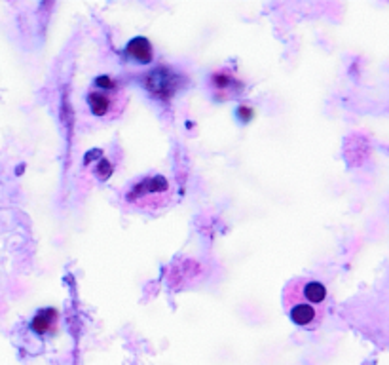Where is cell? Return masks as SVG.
Wrapping results in <instances>:
<instances>
[{
    "mask_svg": "<svg viewBox=\"0 0 389 365\" xmlns=\"http://www.w3.org/2000/svg\"><path fill=\"white\" fill-rule=\"evenodd\" d=\"M128 56L135 59L137 63L146 65V63H150L154 59V52H152V46H150V42L146 38L137 36L128 44Z\"/></svg>",
    "mask_w": 389,
    "mask_h": 365,
    "instance_id": "7",
    "label": "cell"
},
{
    "mask_svg": "<svg viewBox=\"0 0 389 365\" xmlns=\"http://www.w3.org/2000/svg\"><path fill=\"white\" fill-rule=\"evenodd\" d=\"M175 189L163 175H144L131 183L122 194V202L133 211L154 213L173 200Z\"/></svg>",
    "mask_w": 389,
    "mask_h": 365,
    "instance_id": "2",
    "label": "cell"
},
{
    "mask_svg": "<svg viewBox=\"0 0 389 365\" xmlns=\"http://www.w3.org/2000/svg\"><path fill=\"white\" fill-rule=\"evenodd\" d=\"M327 297L329 291L319 280L294 278L283 289V310L294 325L313 331L327 318Z\"/></svg>",
    "mask_w": 389,
    "mask_h": 365,
    "instance_id": "1",
    "label": "cell"
},
{
    "mask_svg": "<svg viewBox=\"0 0 389 365\" xmlns=\"http://www.w3.org/2000/svg\"><path fill=\"white\" fill-rule=\"evenodd\" d=\"M165 69H158L148 76L146 86L150 88V93L158 97H167L173 93V74H165Z\"/></svg>",
    "mask_w": 389,
    "mask_h": 365,
    "instance_id": "6",
    "label": "cell"
},
{
    "mask_svg": "<svg viewBox=\"0 0 389 365\" xmlns=\"http://www.w3.org/2000/svg\"><path fill=\"white\" fill-rule=\"evenodd\" d=\"M30 327L36 335H55L59 329V312L55 308H44L32 318Z\"/></svg>",
    "mask_w": 389,
    "mask_h": 365,
    "instance_id": "5",
    "label": "cell"
},
{
    "mask_svg": "<svg viewBox=\"0 0 389 365\" xmlns=\"http://www.w3.org/2000/svg\"><path fill=\"white\" fill-rule=\"evenodd\" d=\"M89 111L104 122L122 116L128 107V91L112 76H99L87 91Z\"/></svg>",
    "mask_w": 389,
    "mask_h": 365,
    "instance_id": "3",
    "label": "cell"
},
{
    "mask_svg": "<svg viewBox=\"0 0 389 365\" xmlns=\"http://www.w3.org/2000/svg\"><path fill=\"white\" fill-rule=\"evenodd\" d=\"M209 86L213 95H216L218 99H232L239 93H243V84L237 80V76L232 73L230 69H222L211 74Z\"/></svg>",
    "mask_w": 389,
    "mask_h": 365,
    "instance_id": "4",
    "label": "cell"
}]
</instances>
